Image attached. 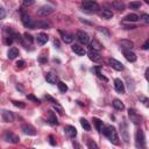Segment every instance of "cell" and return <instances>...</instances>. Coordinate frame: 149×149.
Here are the masks:
<instances>
[{"label": "cell", "mask_w": 149, "mask_h": 149, "mask_svg": "<svg viewBox=\"0 0 149 149\" xmlns=\"http://www.w3.org/2000/svg\"><path fill=\"white\" fill-rule=\"evenodd\" d=\"M102 132H104V134L107 136V139L113 143V144H119L120 143V141H119V136H118V132H116V129H115V127L114 126H106L104 129H102Z\"/></svg>", "instance_id": "obj_1"}, {"label": "cell", "mask_w": 149, "mask_h": 149, "mask_svg": "<svg viewBox=\"0 0 149 149\" xmlns=\"http://www.w3.org/2000/svg\"><path fill=\"white\" fill-rule=\"evenodd\" d=\"M81 6H83L84 9H86L88 12H93V13H95V12H98L100 9L99 5L94 0H83L81 1Z\"/></svg>", "instance_id": "obj_2"}, {"label": "cell", "mask_w": 149, "mask_h": 149, "mask_svg": "<svg viewBox=\"0 0 149 149\" xmlns=\"http://www.w3.org/2000/svg\"><path fill=\"white\" fill-rule=\"evenodd\" d=\"M135 146L136 148H144L146 142H144V134L141 129H139L135 134Z\"/></svg>", "instance_id": "obj_3"}, {"label": "cell", "mask_w": 149, "mask_h": 149, "mask_svg": "<svg viewBox=\"0 0 149 149\" xmlns=\"http://www.w3.org/2000/svg\"><path fill=\"white\" fill-rule=\"evenodd\" d=\"M52 12H54V7H52V6H49V5H44V6L40 7V9L37 10V15H38V16H42V17H44V16H48V15H50Z\"/></svg>", "instance_id": "obj_4"}, {"label": "cell", "mask_w": 149, "mask_h": 149, "mask_svg": "<svg viewBox=\"0 0 149 149\" xmlns=\"http://www.w3.org/2000/svg\"><path fill=\"white\" fill-rule=\"evenodd\" d=\"M21 20H22V23H23L24 27L30 28V29H34V24H35V22L31 20V17H30L27 13H22V14H21Z\"/></svg>", "instance_id": "obj_5"}, {"label": "cell", "mask_w": 149, "mask_h": 149, "mask_svg": "<svg viewBox=\"0 0 149 149\" xmlns=\"http://www.w3.org/2000/svg\"><path fill=\"white\" fill-rule=\"evenodd\" d=\"M76 37L77 40L81 43V44H87L88 41H90V36L87 33H85L84 30H78L77 34H76Z\"/></svg>", "instance_id": "obj_6"}, {"label": "cell", "mask_w": 149, "mask_h": 149, "mask_svg": "<svg viewBox=\"0 0 149 149\" xmlns=\"http://www.w3.org/2000/svg\"><path fill=\"white\" fill-rule=\"evenodd\" d=\"M3 139H5L7 142H10V143H19V141H20L19 136L15 135L14 133L9 132V130L5 132V134H3Z\"/></svg>", "instance_id": "obj_7"}, {"label": "cell", "mask_w": 149, "mask_h": 149, "mask_svg": "<svg viewBox=\"0 0 149 149\" xmlns=\"http://www.w3.org/2000/svg\"><path fill=\"white\" fill-rule=\"evenodd\" d=\"M21 129H22V132H23L26 135H30V136H34V135H36V129H35V128H34L31 125L24 123V125H22Z\"/></svg>", "instance_id": "obj_8"}, {"label": "cell", "mask_w": 149, "mask_h": 149, "mask_svg": "<svg viewBox=\"0 0 149 149\" xmlns=\"http://www.w3.org/2000/svg\"><path fill=\"white\" fill-rule=\"evenodd\" d=\"M108 64H109L113 69H115L116 71H122V70H123V64L120 63L119 61H116L115 58H109V59H108Z\"/></svg>", "instance_id": "obj_9"}, {"label": "cell", "mask_w": 149, "mask_h": 149, "mask_svg": "<svg viewBox=\"0 0 149 149\" xmlns=\"http://www.w3.org/2000/svg\"><path fill=\"white\" fill-rule=\"evenodd\" d=\"M1 115H2V120H3L5 122H13V121H14V114H13L10 111L3 109L2 113H1Z\"/></svg>", "instance_id": "obj_10"}, {"label": "cell", "mask_w": 149, "mask_h": 149, "mask_svg": "<svg viewBox=\"0 0 149 149\" xmlns=\"http://www.w3.org/2000/svg\"><path fill=\"white\" fill-rule=\"evenodd\" d=\"M114 87H115L116 92L125 93V84H123V81L121 79H119V78L114 79Z\"/></svg>", "instance_id": "obj_11"}, {"label": "cell", "mask_w": 149, "mask_h": 149, "mask_svg": "<svg viewBox=\"0 0 149 149\" xmlns=\"http://www.w3.org/2000/svg\"><path fill=\"white\" fill-rule=\"evenodd\" d=\"M99 12V15L102 17V19H112L113 17V12L112 10H109V9H107V8H101V9H99L98 10Z\"/></svg>", "instance_id": "obj_12"}, {"label": "cell", "mask_w": 149, "mask_h": 149, "mask_svg": "<svg viewBox=\"0 0 149 149\" xmlns=\"http://www.w3.org/2000/svg\"><path fill=\"white\" fill-rule=\"evenodd\" d=\"M128 115H129V118H130V121H133L135 125L141 123V118L136 114V112H135L134 109H129V111H128Z\"/></svg>", "instance_id": "obj_13"}, {"label": "cell", "mask_w": 149, "mask_h": 149, "mask_svg": "<svg viewBox=\"0 0 149 149\" xmlns=\"http://www.w3.org/2000/svg\"><path fill=\"white\" fill-rule=\"evenodd\" d=\"M71 49H72V51H73L74 54H77L78 56H84V55L86 54L84 47H81V45H79V44H72Z\"/></svg>", "instance_id": "obj_14"}, {"label": "cell", "mask_w": 149, "mask_h": 149, "mask_svg": "<svg viewBox=\"0 0 149 149\" xmlns=\"http://www.w3.org/2000/svg\"><path fill=\"white\" fill-rule=\"evenodd\" d=\"M36 41H37V43H38L40 45H43V44H45V43L49 41V36H48L45 33H40V34L37 35V37H36Z\"/></svg>", "instance_id": "obj_15"}, {"label": "cell", "mask_w": 149, "mask_h": 149, "mask_svg": "<svg viewBox=\"0 0 149 149\" xmlns=\"http://www.w3.org/2000/svg\"><path fill=\"white\" fill-rule=\"evenodd\" d=\"M64 130H65L66 135H68L69 137H71V139H73V137L77 136V129H76L73 126H65Z\"/></svg>", "instance_id": "obj_16"}, {"label": "cell", "mask_w": 149, "mask_h": 149, "mask_svg": "<svg viewBox=\"0 0 149 149\" xmlns=\"http://www.w3.org/2000/svg\"><path fill=\"white\" fill-rule=\"evenodd\" d=\"M87 56H88V58H90L91 61H93V62H99V61L101 59V56H100L99 52L95 51V50H90V51L87 52Z\"/></svg>", "instance_id": "obj_17"}, {"label": "cell", "mask_w": 149, "mask_h": 149, "mask_svg": "<svg viewBox=\"0 0 149 149\" xmlns=\"http://www.w3.org/2000/svg\"><path fill=\"white\" fill-rule=\"evenodd\" d=\"M122 52H123V56L126 57V59L128 61V62H135L136 61V55L133 52V51H130V50H122Z\"/></svg>", "instance_id": "obj_18"}, {"label": "cell", "mask_w": 149, "mask_h": 149, "mask_svg": "<svg viewBox=\"0 0 149 149\" xmlns=\"http://www.w3.org/2000/svg\"><path fill=\"white\" fill-rule=\"evenodd\" d=\"M120 45H121V48L125 49V50H130V49L134 48V43H133L130 40H121Z\"/></svg>", "instance_id": "obj_19"}, {"label": "cell", "mask_w": 149, "mask_h": 149, "mask_svg": "<svg viewBox=\"0 0 149 149\" xmlns=\"http://www.w3.org/2000/svg\"><path fill=\"white\" fill-rule=\"evenodd\" d=\"M45 80H47L49 84H57L58 77H57V74H55V73H52V72H49V73L45 74Z\"/></svg>", "instance_id": "obj_20"}, {"label": "cell", "mask_w": 149, "mask_h": 149, "mask_svg": "<svg viewBox=\"0 0 149 149\" xmlns=\"http://www.w3.org/2000/svg\"><path fill=\"white\" fill-rule=\"evenodd\" d=\"M137 20H140V16L135 13H129L123 17V21L126 22H136Z\"/></svg>", "instance_id": "obj_21"}, {"label": "cell", "mask_w": 149, "mask_h": 149, "mask_svg": "<svg viewBox=\"0 0 149 149\" xmlns=\"http://www.w3.org/2000/svg\"><path fill=\"white\" fill-rule=\"evenodd\" d=\"M90 47H91V50H95V51H99V50H101V49L104 48V45H102L98 40H95V38L91 41Z\"/></svg>", "instance_id": "obj_22"}, {"label": "cell", "mask_w": 149, "mask_h": 149, "mask_svg": "<svg viewBox=\"0 0 149 149\" xmlns=\"http://www.w3.org/2000/svg\"><path fill=\"white\" fill-rule=\"evenodd\" d=\"M120 130H121V136H122V139H123V141H125L126 143H128V142H129V136H128V132H127V127H126V125H125V123H122V125H120Z\"/></svg>", "instance_id": "obj_23"}, {"label": "cell", "mask_w": 149, "mask_h": 149, "mask_svg": "<svg viewBox=\"0 0 149 149\" xmlns=\"http://www.w3.org/2000/svg\"><path fill=\"white\" fill-rule=\"evenodd\" d=\"M61 35H62V40H63L64 43L70 44V43L73 42V36H72V35H70V34H68V33H63V31H61Z\"/></svg>", "instance_id": "obj_24"}, {"label": "cell", "mask_w": 149, "mask_h": 149, "mask_svg": "<svg viewBox=\"0 0 149 149\" xmlns=\"http://www.w3.org/2000/svg\"><path fill=\"white\" fill-rule=\"evenodd\" d=\"M19 56V50L16 49V48H10L9 50H8V52H7V57L9 58V59H14V58H16Z\"/></svg>", "instance_id": "obj_25"}, {"label": "cell", "mask_w": 149, "mask_h": 149, "mask_svg": "<svg viewBox=\"0 0 149 149\" xmlns=\"http://www.w3.org/2000/svg\"><path fill=\"white\" fill-rule=\"evenodd\" d=\"M112 105H113V107H114L115 109H118V111H122V109H125V105H123V102H122L121 100H119V99H114L113 102H112Z\"/></svg>", "instance_id": "obj_26"}, {"label": "cell", "mask_w": 149, "mask_h": 149, "mask_svg": "<svg viewBox=\"0 0 149 149\" xmlns=\"http://www.w3.org/2000/svg\"><path fill=\"white\" fill-rule=\"evenodd\" d=\"M112 6L114 7V9H116V10H119V12L125 10V3H123V2H121V1H119V0L113 1Z\"/></svg>", "instance_id": "obj_27"}, {"label": "cell", "mask_w": 149, "mask_h": 149, "mask_svg": "<svg viewBox=\"0 0 149 149\" xmlns=\"http://www.w3.org/2000/svg\"><path fill=\"white\" fill-rule=\"evenodd\" d=\"M93 123H94L97 130L102 132V129H104V123H102V121H101L100 119H98V118H93Z\"/></svg>", "instance_id": "obj_28"}, {"label": "cell", "mask_w": 149, "mask_h": 149, "mask_svg": "<svg viewBox=\"0 0 149 149\" xmlns=\"http://www.w3.org/2000/svg\"><path fill=\"white\" fill-rule=\"evenodd\" d=\"M80 125H81V127L84 128V130H91V125L88 123V121L86 120V119H84V118H81L80 119Z\"/></svg>", "instance_id": "obj_29"}, {"label": "cell", "mask_w": 149, "mask_h": 149, "mask_svg": "<svg viewBox=\"0 0 149 149\" xmlns=\"http://www.w3.org/2000/svg\"><path fill=\"white\" fill-rule=\"evenodd\" d=\"M49 122H50L51 125H58V120H57L56 114H55L54 112H50V113H49Z\"/></svg>", "instance_id": "obj_30"}, {"label": "cell", "mask_w": 149, "mask_h": 149, "mask_svg": "<svg viewBox=\"0 0 149 149\" xmlns=\"http://www.w3.org/2000/svg\"><path fill=\"white\" fill-rule=\"evenodd\" d=\"M57 86H58V90L62 92V93H65L66 91H68V86H66V84L65 83H63V81H57Z\"/></svg>", "instance_id": "obj_31"}, {"label": "cell", "mask_w": 149, "mask_h": 149, "mask_svg": "<svg viewBox=\"0 0 149 149\" xmlns=\"http://www.w3.org/2000/svg\"><path fill=\"white\" fill-rule=\"evenodd\" d=\"M50 24L48 22H42V21H38V22H35L34 24V29L35 28H48Z\"/></svg>", "instance_id": "obj_32"}, {"label": "cell", "mask_w": 149, "mask_h": 149, "mask_svg": "<svg viewBox=\"0 0 149 149\" xmlns=\"http://www.w3.org/2000/svg\"><path fill=\"white\" fill-rule=\"evenodd\" d=\"M129 8H132V9H137V8H140L141 7V2L140 1H132V2H129Z\"/></svg>", "instance_id": "obj_33"}, {"label": "cell", "mask_w": 149, "mask_h": 149, "mask_svg": "<svg viewBox=\"0 0 149 149\" xmlns=\"http://www.w3.org/2000/svg\"><path fill=\"white\" fill-rule=\"evenodd\" d=\"M12 102H13V105H14V106H16V107H19V108H24V107H26V104H24V102H22V101L12 100Z\"/></svg>", "instance_id": "obj_34"}, {"label": "cell", "mask_w": 149, "mask_h": 149, "mask_svg": "<svg viewBox=\"0 0 149 149\" xmlns=\"http://www.w3.org/2000/svg\"><path fill=\"white\" fill-rule=\"evenodd\" d=\"M23 36H24V40H26V41H27L29 44H31V43L34 42V38H33V36H31L30 34H28V33H24V35H23Z\"/></svg>", "instance_id": "obj_35"}, {"label": "cell", "mask_w": 149, "mask_h": 149, "mask_svg": "<svg viewBox=\"0 0 149 149\" xmlns=\"http://www.w3.org/2000/svg\"><path fill=\"white\" fill-rule=\"evenodd\" d=\"M94 71L97 72V74H98V77H99L100 79H102V80H105V81H107V78H106L105 76H102V74H101V72H100V68H94Z\"/></svg>", "instance_id": "obj_36"}, {"label": "cell", "mask_w": 149, "mask_h": 149, "mask_svg": "<svg viewBox=\"0 0 149 149\" xmlns=\"http://www.w3.org/2000/svg\"><path fill=\"white\" fill-rule=\"evenodd\" d=\"M34 2H35V0H23V1H22V3H23L24 7L31 6V5H34Z\"/></svg>", "instance_id": "obj_37"}, {"label": "cell", "mask_w": 149, "mask_h": 149, "mask_svg": "<svg viewBox=\"0 0 149 149\" xmlns=\"http://www.w3.org/2000/svg\"><path fill=\"white\" fill-rule=\"evenodd\" d=\"M27 98H28L29 100H33V101H34V102H36V104H40V102H41V101H40V99L35 98L33 94H28V95H27Z\"/></svg>", "instance_id": "obj_38"}, {"label": "cell", "mask_w": 149, "mask_h": 149, "mask_svg": "<svg viewBox=\"0 0 149 149\" xmlns=\"http://www.w3.org/2000/svg\"><path fill=\"white\" fill-rule=\"evenodd\" d=\"M44 98H45L47 100H49V101H50V102H51L52 105H55V104H58V101H57V100H55V99H54L52 97H50V95H48V94H47V95H45Z\"/></svg>", "instance_id": "obj_39"}, {"label": "cell", "mask_w": 149, "mask_h": 149, "mask_svg": "<svg viewBox=\"0 0 149 149\" xmlns=\"http://www.w3.org/2000/svg\"><path fill=\"white\" fill-rule=\"evenodd\" d=\"M87 147H88V148H95V149L98 148L97 143H95V142H93L92 140H88V142H87Z\"/></svg>", "instance_id": "obj_40"}, {"label": "cell", "mask_w": 149, "mask_h": 149, "mask_svg": "<svg viewBox=\"0 0 149 149\" xmlns=\"http://www.w3.org/2000/svg\"><path fill=\"white\" fill-rule=\"evenodd\" d=\"M141 19H142V21L144 22V23H149V15L148 14H142V16H141Z\"/></svg>", "instance_id": "obj_41"}, {"label": "cell", "mask_w": 149, "mask_h": 149, "mask_svg": "<svg viewBox=\"0 0 149 149\" xmlns=\"http://www.w3.org/2000/svg\"><path fill=\"white\" fill-rule=\"evenodd\" d=\"M16 66H17L19 69H22V68L24 66V61H22V59L17 61V62H16Z\"/></svg>", "instance_id": "obj_42"}, {"label": "cell", "mask_w": 149, "mask_h": 149, "mask_svg": "<svg viewBox=\"0 0 149 149\" xmlns=\"http://www.w3.org/2000/svg\"><path fill=\"white\" fill-rule=\"evenodd\" d=\"M5 16H6V10H5L2 7H0V20L3 19Z\"/></svg>", "instance_id": "obj_43"}, {"label": "cell", "mask_w": 149, "mask_h": 149, "mask_svg": "<svg viewBox=\"0 0 149 149\" xmlns=\"http://www.w3.org/2000/svg\"><path fill=\"white\" fill-rule=\"evenodd\" d=\"M123 27H125L126 29H135V28H136L135 24H123Z\"/></svg>", "instance_id": "obj_44"}, {"label": "cell", "mask_w": 149, "mask_h": 149, "mask_svg": "<svg viewBox=\"0 0 149 149\" xmlns=\"http://www.w3.org/2000/svg\"><path fill=\"white\" fill-rule=\"evenodd\" d=\"M49 140H50V144H51V146H56V142L54 141V136H52V135L49 136Z\"/></svg>", "instance_id": "obj_45"}, {"label": "cell", "mask_w": 149, "mask_h": 149, "mask_svg": "<svg viewBox=\"0 0 149 149\" xmlns=\"http://www.w3.org/2000/svg\"><path fill=\"white\" fill-rule=\"evenodd\" d=\"M148 45H149V41H146V42H144V44H143V47H142V48H143V49H144V50H147V49H148V48H149V47H148Z\"/></svg>", "instance_id": "obj_46"}, {"label": "cell", "mask_w": 149, "mask_h": 149, "mask_svg": "<svg viewBox=\"0 0 149 149\" xmlns=\"http://www.w3.org/2000/svg\"><path fill=\"white\" fill-rule=\"evenodd\" d=\"M16 88H17V90H20V91H23V88H22V86H21V85H19V84L16 85Z\"/></svg>", "instance_id": "obj_47"}, {"label": "cell", "mask_w": 149, "mask_h": 149, "mask_svg": "<svg viewBox=\"0 0 149 149\" xmlns=\"http://www.w3.org/2000/svg\"><path fill=\"white\" fill-rule=\"evenodd\" d=\"M55 45H57V48H59V42L57 40H55Z\"/></svg>", "instance_id": "obj_48"}]
</instances>
